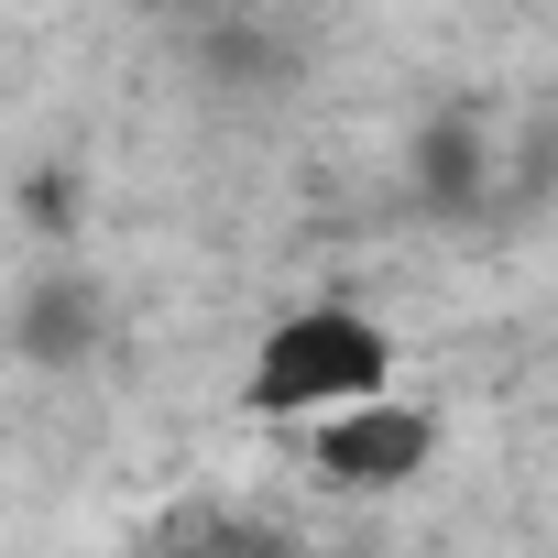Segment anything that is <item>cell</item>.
I'll list each match as a JSON object with an SVG mask.
<instances>
[{
    "label": "cell",
    "instance_id": "6da1fadb",
    "mask_svg": "<svg viewBox=\"0 0 558 558\" xmlns=\"http://www.w3.org/2000/svg\"><path fill=\"white\" fill-rule=\"evenodd\" d=\"M373 395H395V340H384V318H362L340 296L274 318L252 373H241V416H340Z\"/></svg>",
    "mask_w": 558,
    "mask_h": 558
},
{
    "label": "cell",
    "instance_id": "7a4b0ae2",
    "mask_svg": "<svg viewBox=\"0 0 558 558\" xmlns=\"http://www.w3.org/2000/svg\"><path fill=\"white\" fill-rule=\"evenodd\" d=\"M307 460H318V482H340V493H405V482L438 460V416L373 395V405L318 416V427H307Z\"/></svg>",
    "mask_w": 558,
    "mask_h": 558
},
{
    "label": "cell",
    "instance_id": "3957f363",
    "mask_svg": "<svg viewBox=\"0 0 558 558\" xmlns=\"http://www.w3.org/2000/svg\"><path fill=\"white\" fill-rule=\"evenodd\" d=\"M110 329H121V307H110L99 274H77V263L34 274V286L12 296V351H23L34 373H88V362L110 351Z\"/></svg>",
    "mask_w": 558,
    "mask_h": 558
},
{
    "label": "cell",
    "instance_id": "277c9868",
    "mask_svg": "<svg viewBox=\"0 0 558 558\" xmlns=\"http://www.w3.org/2000/svg\"><path fill=\"white\" fill-rule=\"evenodd\" d=\"M197 77L230 88V99L296 88V77H307V23L263 12V0H208V23H197Z\"/></svg>",
    "mask_w": 558,
    "mask_h": 558
},
{
    "label": "cell",
    "instance_id": "5b68a950",
    "mask_svg": "<svg viewBox=\"0 0 558 558\" xmlns=\"http://www.w3.org/2000/svg\"><path fill=\"white\" fill-rule=\"evenodd\" d=\"M405 186H416L427 219H471V208H493V121H482L471 99L427 110L416 143H405Z\"/></svg>",
    "mask_w": 558,
    "mask_h": 558
},
{
    "label": "cell",
    "instance_id": "8992f818",
    "mask_svg": "<svg viewBox=\"0 0 558 558\" xmlns=\"http://www.w3.org/2000/svg\"><path fill=\"white\" fill-rule=\"evenodd\" d=\"M143 558H318L296 525H274L230 493H175L154 525H143Z\"/></svg>",
    "mask_w": 558,
    "mask_h": 558
}]
</instances>
